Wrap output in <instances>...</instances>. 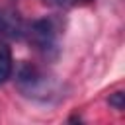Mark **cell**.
<instances>
[{"mask_svg":"<svg viewBox=\"0 0 125 125\" xmlns=\"http://www.w3.org/2000/svg\"><path fill=\"white\" fill-rule=\"evenodd\" d=\"M16 84L18 90L31 100L37 102H49L57 92V82L51 74H47L43 68H39L33 62H21L16 72Z\"/></svg>","mask_w":125,"mask_h":125,"instance_id":"1","label":"cell"},{"mask_svg":"<svg viewBox=\"0 0 125 125\" xmlns=\"http://www.w3.org/2000/svg\"><path fill=\"white\" fill-rule=\"evenodd\" d=\"M25 37L35 47V51L41 53L45 59H55L59 55V27L55 20H33L25 27Z\"/></svg>","mask_w":125,"mask_h":125,"instance_id":"2","label":"cell"},{"mask_svg":"<svg viewBox=\"0 0 125 125\" xmlns=\"http://www.w3.org/2000/svg\"><path fill=\"white\" fill-rule=\"evenodd\" d=\"M27 23L21 20V16L12 8H0V35L8 39H21L25 37Z\"/></svg>","mask_w":125,"mask_h":125,"instance_id":"3","label":"cell"},{"mask_svg":"<svg viewBox=\"0 0 125 125\" xmlns=\"http://www.w3.org/2000/svg\"><path fill=\"white\" fill-rule=\"evenodd\" d=\"M14 70V61H12V51L6 43H0V84H4Z\"/></svg>","mask_w":125,"mask_h":125,"instance_id":"4","label":"cell"},{"mask_svg":"<svg viewBox=\"0 0 125 125\" xmlns=\"http://www.w3.org/2000/svg\"><path fill=\"white\" fill-rule=\"evenodd\" d=\"M107 102H109V105H113L117 111H121L123 107H125V100H123V92H113L109 98H107Z\"/></svg>","mask_w":125,"mask_h":125,"instance_id":"5","label":"cell"},{"mask_svg":"<svg viewBox=\"0 0 125 125\" xmlns=\"http://www.w3.org/2000/svg\"><path fill=\"white\" fill-rule=\"evenodd\" d=\"M47 4H51V6H57V8H68L74 0H45Z\"/></svg>","mask_w":125,"mask_h":125,"instance_id":"6","label":"cell"}]
</instances>
